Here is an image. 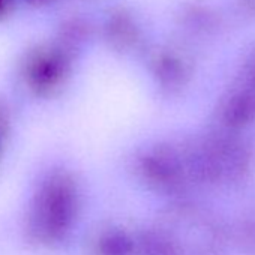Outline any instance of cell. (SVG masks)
Instances as JSON below:
<instances>
[{
  "label": "cell",
  "mask_w": 255,
  "mask_h": 255,
  "mask_svg": "<svg viewBox=\"0 0 255 255\" xmlns=\"http://www.w3.org/2000/svg\"><path fill=\"white\" fill-rule=\"evenodd\" d=\"M105 35L108 42L119 50L134 48L141 36L137 20L125 8H116L111 11L105 21Z\"/></svg>",
  "instance_id": "1"
},
{
  "label": "cell",
  "mask_w": 255,
  "mask_h": 255,
  "mask_svg": "<svg viewBox=\"0 0 255 255\" xmlns=\"http://www.w3.org/2000/svg\"><path fill=\"white\" fill-rule=\"evenodd\" d=\"M239 8L246 17L255 18V0H239Z\"/></svg>",
  "instance_id": "2"
}]
</instances>
